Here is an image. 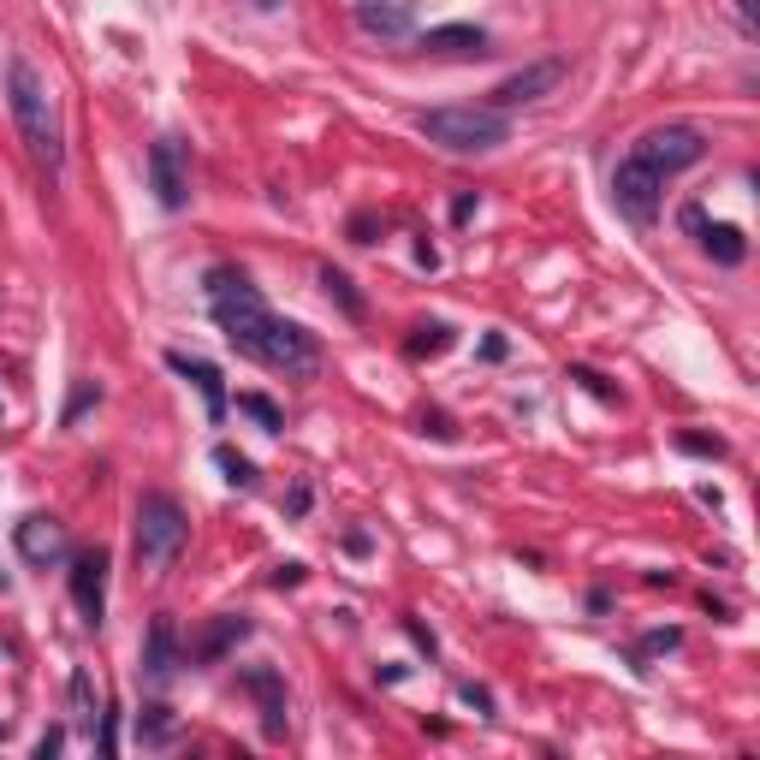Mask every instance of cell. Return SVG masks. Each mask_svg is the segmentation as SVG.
Here are the masks:
<instances>
[{
  "mask_svg": "<svg viewBox=\"0 0 760 760\" xmlns=\"http://www.w3.org/2000/svg\"><path fill=\"white\" fill-rule=\"evenodd\" d=\"M19 552H24V559H31V565H42V570H48V565H60L66 559V523L60 517H42V511H36V517H24L19 523Z\"/></svg>",
  "mask_w": 760,
  "mask_h": 760,
  "instance_id": "8fae6325",
  "label": "cell"
},
{
  "mask_svg": "<svg viewBox=\"0 0 760 760\" xmlns=\"http://www.w3.org/2000/svg\"><path fill=\"white\" fill-rule=\"evenodd\" d=\"M60 749H66V730H60V725H48V730L36 737V760H54Z\"/></svg>",
  "mask_w": 760,
  "mask_h": 760,
  "instance_id": "83f0119b",
  "label": "cell"
},
{
  "mask_svg": "<svg viewBox=\"0 0 760 760\" xmlns=\"http://www.w3.org/2000/svg\"><path fill=\"white\" fill-rule=\"evenodd\" d=\"M701 155H707L701 125H653V131H641V137L630 143V160H641V167L660 172V179H671V172H683V167H695Z\"/></svg>",
  "mask_w": 760,
  "mask_h": 760,
  "instance_id": "5b68a950",
  "label": "cell"
},
{
  "mask_svg": "<svg viewBox=\"0 0 760 760\" xmlns=\"http://www.w3.org/2000/svg\"><path fill=\"white\" fill-rule=\"evenodd\" d=\"M458 695H463V701H470V707H476V713H493V695H488V690H481V683H458Z\"/></svg>",
  "mask_w": 760,
  "mask_h": 760,
  "instance_id": "f546056e",
  "label": "cell"
},
{
  "mask_svg": "<svg viewBox=\"0 0 760 760\" xmlns=\"http://www.w3.org/2000/svg\"><path fill=\"white\" fill-rule=\"evenodd\" d=\"M71 606H78V618L101 630L108 624V552L90 547L71 559Z\"/></svg>",
  "mask_w": 760,
  "mask_h": 760,
  "instance_id": "9c48e42d",
  "label": "cell"
},
{
  "mask_svg": "<svg viewBox=\"0 0 760 760\" xmlns=\"http://www.w3.org/2000/svg\"><path fill=\"white\" fill-rule=\"evenodd\" d=\"M286 511H291V517H303V511H310V488H291V500H286Z\"/></svg>",
  "mask_w": 760,
  "mask_h": 760,
  "instance_id": "836d02e7",
  "label": "cell"
},
{
  "mask_svg": "<svg viewBox=\"0 0 760 760\" xmlns=\"http://www.w3.org/2000/svg\"><path fill=\"white\" fill-rule=\"evenodd\" d=\"M250 7H261V12H268V7H280V0H250Z\"/></svg>",
  "mask_w": 760,
  "mask_h": 760,
  "instance_id": "8d00e7d4",
  "label": "cell"
},
{
  "mask_svg": "<svg viewBox=\"0 0 760 760\" xmlns=\"http://www.w3.org/2000/svg\"><path fill=\"white\" fill-rule=\"evenodd\" d=\"M660 190H666L660 172H648L630 155H624L618 172H612V202H618V214L630 226H653V221H660Z\"/></svg>",
  "mask_w": 760,
  "mask_h": 760,
  "instance_id": "8992f818",
  "label": "cell"
},
{
  "mask_svg": "<svg viewBox=\"0 0 760 760\" xmlns=\"http://www.w3.org/2000/svg\"><path fill=\"white\" fill-rule=\"evenodd\" d=\"M570 380H577L582 392H594V399H601V404H618V387H606V380L594 375V369H582V362H577V369H570Z\"/></svg>",
  "mask_w": 760,
  "mask_h": 760,
  "instance_id": "cb8c5ba5",
  "label": "cell"
},
{
  "mask_svg": "<svg viewBox=\"0 0 760 760\" xmlns=\"http://www.w3.org/2000/svg\"><path fill=\"white\" fill-rule=\"evenodd\" d=\"M0 737H7V725H0Z\"/></svg>",
  "mask_w": 760,
  "mask_h": 760,
  "instance_id": "f35d334b",
  "label": "cell"
},
{
  "mask_svg": "<svg viewBox=\"0 0 760 760\" xmlns=\"http://www.w3.org/2000/svg\"><path fill=\"white\" fill-rule=\"evenodd\" d=\"M244 636H250V618H221L209 636L197 641V648H190V660H221V653H232Z\"/></svg>",
  "mask_w": 760,
  "mask_h": 760,
  "instance_id": "e0dca14e",
  "label": "cell"
},
{
  "mask_svg": "<svg viewBox=\"0 0 760 760\" xmlns=\"http://www.w3.org/2000/svg\"><path fill=\"white\" fill-rule=\"evenodd\" d=\"M172 730H179V725H172V707H160V701H149V707L137 713V742H143V749H167Z\"/></svg>",
  "mask_w": 760,
  "mask_h": 760,
  "instance_id": "ac0fdd59",
  "label": "cell"
},
{
  "mask_svg": "<svg viewBox=\"0 0 760 760\" xmlns=\"http://www.w3.org/2000/svg\"><path fill=\"white\" fill-rule=\"evenodd\" d=\"M470 214H476V190H463V197L451 202V221H470Z\"/></svg>",
  "mask_w": 760,
  "mask_h": 760,
  "instance_id": "1f68e13d",
  "label": "cell"
},
{
  "mask_svg": "<svg viewBox=\"0 0 760 760\" xmlns=\"http://www.w3.org/2000/svg\"><path fill=\"white\" fill-rule=\"evenodd\" d=\"M446 345H451V327H446V321H428V327H416L411 357H440Z\"/></svg>",
  "mask_w": 760,
  "mask_h": 760,
  "instance_id": "603a6c76",
  "label": "cell"
},
{
  "mask_svg": "<svg viewBox=\"0 0 760 760\" xmlns=\"http://www.w3.org/2000/svg\"><path fill=\"white\" fill-rule=\"evenodd\" d=\"M369 232H375V221H369V214H357V221H350V238H357V244H375Z\"/></svg>",
  "mask_w": 760,
  "mask_h": 760,
  "instance_id": "e575fe53",
  "label": "cell"
},
{
  "mask_svg": "<svg viewBox=\"0 0 760 760\" xmlns=\"http://www.w3.org/2000/svg\"><path fill=\"white\" fill-rule=\"evenodd\" d=\"M737 19L755 31V24H760V0H737Z\"/></svg>",
  "mask_w": 760,
  "mask_h": 760,
  "instance_id": "d590c367",
  "label": "cell"
},
{
  "mask_svg": "<svg viewBox=\"0 0 760 760\" xmlns=\"http://www.w3.org/2000/svg\"><path fill=\"white\" fill-rule=\"evenodd\" d=\"M185 540H190V517H185V505L172 500V493L149 488V493L137 500V565L149 570V577H160V570L179 565Z\"/></svg>",
  "mask_w": 760,
  "mask_h": 760,
  "instance_id": "277c9868",
  "label": "cell"
},
{
  "mask_svg": "<svg viewBox=\"0 0 760 760\" xmlns=\"http://www.w3.org/2000/svg\"><path fill=\"white\" fill-rule=\"evenodd\" d=\"M565 78H570V60H565V54L529 60L523 71H511V78L493 83V101H488V108H500V113H511V108H529V101H540V96H552V90H559Z\"/></svg>",
  "mask_w": 760,
  "mask_h": 760,
  "instance_id": "52a82bcc",
  "label": "cell"
},
{
  "mask_svg": "<svg viewBox=\"0 0 760 760\" xmlns=\"http://www.w3.org/2000/svg\"><path fill=\"white\" fill-rule=\"evenodd\" d=\"M321 286H327V298L339 303V310H345L350 321H362V315H369V303L357 298V286H350L345 273H339V268H321Z\"/></svg>",
  "mask_w": 760,
  "mask_h": 760,
  "instance_id": "ffe728a7",
  "label": "cell"
},
{
  "mask_svg": "<svg viewBox=\"0 0 760 760\" xmlns=\"http://www.w3.org/2000/svg\"><path fill=\"white\" fill-rule=\"evenodd\" d=\"M96 755H120V713H101V730H96Z\"/></svg>",
  "mask_w": 760,
  "mask_h": 760,
  "instance_id": "484cf974",
  "label": "cell"
},
{
  "mask_svg": "<svg viewBox=\"0 0 760 760\" xmlns=\"http://www.w3.org/2000/svg\"><path fill=\"white\" fill-rule=\"evenodd\" d=\"M357 31L399 42V36H411V7L404 0H357Z\"/></svg>",
  "mask_w": 760,
  "mask_h": 760,
  "instance_id": "4fadbf2b",
  "label": "cell"
},
{
  "mask_svg": "<svg viewBox=\"0 0 760 760\" xmlns=\"http://www.w3.org/2000/svg\"><path fill=\"white\" fill-rule=\"evenodd\" d=\"M71 719H78L83 730H96L101 725V707H96V683H90V671H71Z\"/></svg>",
  "mask_w": 760,
  "mask_h": 760,
  "instance_id": "d6986e66",
  "label": "cell"
},
{
  "mask_svg": "<svg viewBox=\"0 0 760 760\" xmlns=\"http://www.w3.org/2000/svg\"><path fill=\"white\" fill-rule=\"evenodd\" d=\"M683 226L695 232V238H701V250H707L713 261H719V268H742V261H749V238H742V226H713L707 214L695 209V202L683 209Z\"/></svg>",
  "mask_w": 760,
  "mask_h": 760,
  "instance_id": "30bf717a",
  "label": "cell"
},
{
  "mask_svg": "<svg viewBox=\"0 0 760 760\" xmlns=\"http://www.w3.org/2000/svg\"><path fill=\"white\" fill-rule=\"evenodd\" d=\"M149 185H155V202L167 214H179L190 202V155L179 137H160L149 143Z\"/></svg>",
  "mask_w": 760,
  "mask_h": 760,
  "instance_id": "ba28073f",
  "label": "cell"
},
{
  "mask_svg": "<svg viewBox=\"0 0 760 760\" xmlns=\"http://www.w3.org/2000/svg\"><path fill=\"white\" fill-rule=\"evenodd\" d=\"M209 310L221 321L226 345L244 350L250 362H261V369H273L286 380L321 375V339L310 327H298V321L273 315L244 268H209Z\"/></svg>",
  "mask_w": 760,
  "mask_h": 760,
  "instance_id": "6da1fadb",
  "label": "cell"
},
{
  "mask_svg": "<svg viewBox=\"0 0 760 760\" xmlns=\"http://www.w3.org/2000/svg\"><path fill=\"white\" fill-rule=\"evenodd\" d=\"M683 641V630H648V641H641V653H671Z\"/></svg>",
  "mask_w": 760,
  "mask_h": 760,
  "instance_id": "f1b7e54d",
  "label": "cell"
},
{
  "mask_svg": "<svg viewBox=\"0 0 760 760\" xmlns=\"http://www.w3.org/2000/svg\"><path fill=\"white\" fill-rule=\"evenodd\" d=\"M422 48L428 54H488V31H476V24H434V31H422Z\"/></svg>",
  "mask_w": 760,
  "mask_h": 760,
  "instance_id": "2e32d148",
  "label": "cell"
},
{
  "mask_svg": "<svg viewBox=\"0 0 760 760\" xmlns=\"http://www.w3.org/2000/svg\"><path fill=\"white\" fill-rule=\"evenodd\" d=\"M214 463L226 470L232 488H256V463L244 458V451H232V446H214Z\"/></svg>",
  "mask_w": 760,
  "mask_h": 760,
  "instance_id": "7402d4cb",
  "label": "cell"
},
{
  "mask_svg": "<svg viewBox=\"0 0 760 760\" xmlns=\"http://www.w3.org/2000/svg\"><path fill=\"white\" fill-rule=\"evenodd\" d=\"M404 630H411V641H416V648H422V653H434V636H428V630H422V624H416V618H404Z\"/></svg>",
  "mask_w": 760,
  "mask_h": 760,
  "instance_id": "d6a6232c",
  "label": "cell"
},
{
  "mask_svg": "<svg viewBox=\"0 0 760 760\" xmlns=\"http://www.w3.org/2000/svg\"><path fill=\"white\" fill-rule=\"evenodd\" d=\"M7 101H12V125H19L31 160L42 172H60V160H66L60 113H54V96H48V83H42V71L31 60H7Z\"/></svg>",
  "mask_w": 760,
  "mask_h": 760,
  "instance_id": "7a4b0ae2",
  "label": "cell"
},
{
  "mask_svg": "<svg viewBox=\"0 0 760 760\" xmlns=\"http://www.w3.org/2000/svg\"><path fill=\"white\" fill-rule=\"evenodd\" d=\"M678 451H690V458H725V440H713V434H678Z\"/></svg>",
  "mask_w": 760,
  "mask_h": 760,
  "instance_id": "d4e9b609",
  "label": "cell"
},
{
  "mask_svg": "<svg viewBox=\"0 0 760 760\" xmlns=\"http://www.w3.org/2000/svg\"><path fill=\"white\" fill-rule=\"evenodd\" d=\"M7 589H12V577H7V570H0V594H7Z\"/></svg>",
  "mask_w": 760,
  "mask_h": 760,
  "instance_id": "74e56055",
  "label": "cell"
},
{
  "mask_svg": "<svg viewBox=\"0 0 760 760\" xmlns=\"http://www.w3.org/2000/svg\"><path fill=\"white\" fill-rule=\"evenodd\" d=\"M298 582H303V565H280V570H273V589H298Z\"/></svg>",
  "mask_w": 760,
  "mask_h": 760,
  "instance_id": "4dcf8cb0",
  "label": "cell"
},
{
  "mask_svg": "<svg viewBox=\"0 0 760 760\" xmlns=\"http://www.w3.org/2000/svg\"><path fill=\"white\" fill-rule=\"evenodd\" d=\"M244 690L261 701V730H268V737H286V683L273 678L268 666H256V671H244Z\"/></svg>",
  "mask_w": 760,
  "mask_h": 760,
  "instance_id": "9a60e30c",
  "label": "cell"
},
{
  "mask_svg": "<svg viewBox=\"0 0 760 760\" xmlns=\"http://www.w3.org/2000/svg\"><path fill=\"white\" fill-rule=\"evenodd\" d=\"M416 131L446 155H493L511 143V120L500 108H428L416 113Z\"/></svg>",
  "mask_w": 760,
  "mask_h": 760,
  "instance_id": "3957f363",
  "label": "cell"
},
{
  "mask_svg": "<svg viewBox=\"0 0 760 760\" xmlns=\"http://www.w3.org/2000/svg\"><path fill=\"white\" fill-rule=\"evenodd\" d=\"M238 411H244V416H256L268 434H280V428H286L280 404H273V399H261V392H238Z\"/></svg>",
  "mask_w": 760,
  "mask_h": 760,
  "instance_id": "44dd1931",
  "label": "cell"
},
{
  "mask_svg": "<svg viewBox=\"0 0 760 760\" xmlns=\"http://www.w3.org/2000/svg\"><path fill=\"white\" fill-rule=\"evenodd\" d=\"M172 671H179V630H172V618H155L143 636V678L172 683Z\"/></svg>",
  "mask_w": 760,
  "mask_h": 760,
  "instance_id": "7c38bea8",
  "label": "cell"
},
{
  "mask_svg": "<svg viewBox=\"0 0 760 760\" xmlns=\"http://www.w3.org/2000/svg\"><path fill=\"white\" fill-rule=\"evenodd\" d=\"M96 399H101V387H78V392H71V404H66V416H60V422H66V428H71V422H78L83 411H90Z\"/></svg>",
  "mask_w": 760,
  "mask_h": 760,
  "instance_id": "4316f807",
  "label": "cell"
},
{
  "mask_svg": "<svg viewBox=\"0 0 760 760\" xmlns=\"http://www.w3.org/2000/svg\"><path fill=\"white\" fill-rule=\"evenodd\" d=\"M167 369H172V375H185V380H197V392L209 399V416H214V422L226 416V380H221V369H214V362L185 357V350H167Z\"/></svg>",
  "mask_w": 760,
  "mask_h": 760,
  "instance_id": "5bb4252c",
  "label": "cell"
}]
</instances>
